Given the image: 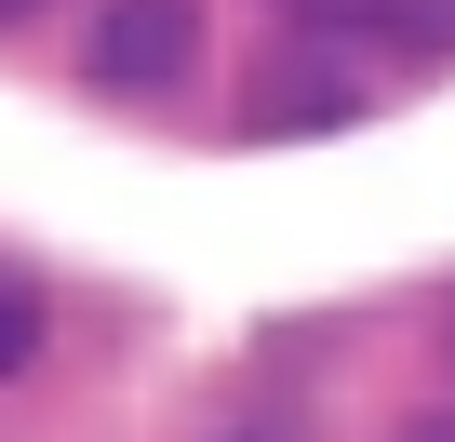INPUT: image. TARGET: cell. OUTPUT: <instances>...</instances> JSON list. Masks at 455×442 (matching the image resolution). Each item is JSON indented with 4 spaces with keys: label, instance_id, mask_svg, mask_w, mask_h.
<instances>
[{
    "label": "cell",
    "instance_id": "1",
    "mask_svg": "<svg viewBox=\"0 0 455 442\" xmlns=\"http://www.w3.org/2000/svg\"><path fill=\"white\" fill-rule=\"evenodd\" d=\"M81 68H94V94H174L201 68V0H108L81 28Z\"/></svg>",
    "mask_w": 455,
    "mask_h": 442
},
{
    "label": "cell",
    "instance_id": "2",
    "mask_svg": "<svg viewBox=\"0 0 455 442\" xmlns=\"http://www.w3.org/2000/svg\"><path fill=\"white\" fill-rule=\"evenodd\" d=\"M348 121H362V81L348 68H308L295 54V68L255 81V134H348Z\"/></svg>",
    "mask_w": 455,
    "mask_h": 442
},
{
    "label": "cell",
    "instance_id": "3",
    "mask_svg": "<svg viewBox=\"0 0 455 442\" xmlns=\"http://www.w3.org/2000/svg\"><path fill=\"white\" fill-rule=\"evenodd\" d=\"M348 28L388 54H455V0H348Z\"/></svg>",
    "mask_w": 455,
    "mask_h": 442
},
{
    "label": "cell",
    "instance_id": "4",
    "mask_svg": "<svg viewBox=\"0 0 455 442\" xmlns=\"http://www.w3.org/2000/svg\"><path fill=\"white\" fill-rule=\"evenodd\" d=\"M41 335H54V295H41L28 269H0V389L41 362Z\"/></svg>",
    "mask_w": 455,
    "mask_h": 442
},
{
    "label": "cell",
    "instance_id": "5",
    "mask_svg": "<svg viewBox=\"0 0 455 442\" xmlns=\"http://www.w3.org/2000/svg\"><path fill=\"white\" fill-rule=\"evenodd\" d=\"M402 442H455V402H428V415H402Z\"/></svg>",
    "mask_w": 455,
    "mask_h": 442
},
{
    "label": "cell",
    "instance_id": "6",
    "mask_svg": "<svg viewBox=\"0 0 455 442\" xmlns=\"http://www.w3.org/2000/svg\"><path fill=\"white\" fill-rule=\"evenodd\" d=\"M282 14H295V28H348V0H282Z\"/></svg>",
    "mask_w": 455,
    "mask_h": 442
},
{
    "label": "cell",
    "instance_id": "7",
    "mask_svg": "<svg viewBox=\"0 0 455 442\" xmlns=\"http://www.w3.org/2000/svg\"><path fill=\"white\" fill-rule=\"evenodd\" d=\"M228 442H282V429H228Z\"/></svg>",
    "mask_w": 455,
    "mask_h": 442
},
{
    "label": "cell",
    "instance_id": "8",
    "mask_svg": "<svg viewBox=\"0 0 455 442\" xmlns=\"http://www.w3.org/2000/svg\"><path fill=\"white\" fill-rule=\"evenodd\" d=\"M0 14H41V0H0Z\"/></svg>",
    "mask_w": 455,
    "mask_h": 442
}]
</instances>
